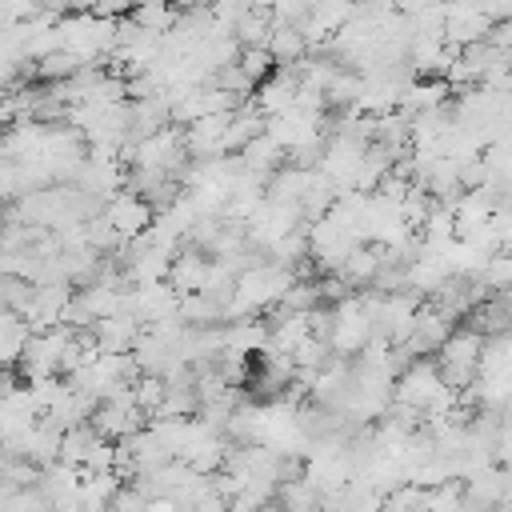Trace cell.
I'll use <instances>...</instances> for the list:
<instances>
[{
    "instance_id": "1",
    "label": "cell",
    "mask_w": 512,
    "mask_h": 512,
    "mask_svg": "<svg viewBox=\"0 0 512 512\" xmlns=\"http://www.w3.org/2000/svg\"><path fill=\"white\" fill-rule=\"evenodd\" d=\"M144 220H148V208H144L136 196H124V200H116V208H112V224H116L120 232H136Z\"/></svg>"
},
{
    "instance_id": "2",
    "label": "cell",
    "mask_w": 512,
    "mask_h": 512,
    "mask_svg": "<svg viewBox=\"0 0 512 512\" xmlns=\"http://www.w3.org/2000/svg\"><path fill=\"white\" fill-rule=\"evenodd\" d=\"M488 40L512 52V16H508V20H496V24H492V32H488Z\"/></svg>"
}]
</instances>
